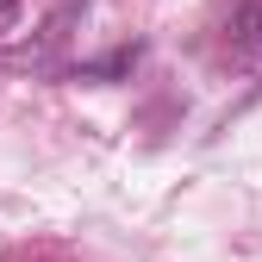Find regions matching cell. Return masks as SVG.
<instances>
[{
  "mask_svg": "<svg viewBox=\"0 0 262 262\" xmlns=\"http://www.w3.org/2000/svg\"><path fill=\"white\" fill-rule=\"evenodd\" d=\"M237 38L250 50H262V0H237Z\"/></svg>",
  "mask_w": 262,
  "mask_h": 262,
  "instance_id": "6da1fadb",
  "label": "cell"
}]
</instances>
